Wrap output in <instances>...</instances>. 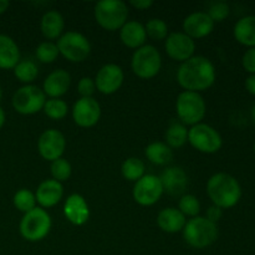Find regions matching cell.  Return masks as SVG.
I'll return each instance as SVG.
<instances>
[{"instance_id":"83f0119b","label":"cell","mask_w":255,"mask_h":255,"mask_svg":"<svg viewBox=\"0 0 255 255\" xmlns=\"http://www.w3.org/2000/svg\"><path fill=\"white\" fill-rule=\"evenodd\" d=\"M144 171H146V166L143 161L137 157H129L122 162L121 173L126 181L137 182L146 174Z\"/></svg>"},{"instance_id":"30bf717a","label":"cell","mask_w":255,"mask_h":255,"mask_svg":"<svg viewBox=\"0 0 255 255\" xmlns=\"http://www.w3.org/2000/svg\"><path fill=\"white\" fill-rule=\"evenodd\" d=\"M60 55L70 62H82L91 54V44L84 34L67 31L57 40Z\"/></svg>"},{"instance_id":"7c38bea8","label":"cell","mask_w":255,"mask_h":255,"mask_svg":"<svg viewBox=\"0 0 255 255\" xmlns=\"http://www.w3.org/2000/svg\"><path fill=\"white\" fill-rule=\"evenodd\" d=\"M66 149V138L59 129L50 128L42 132L37 139V152L45 161L61 158Z\"/></svg>"},{"instance_id":"f35d334b","label":"cell","mask_w":255,"mask_h":255,"mask_svg":"<svg viewBox=\"0 0 255 255\" xmlns=\"http://www.w3.org/2000/svg\"><path fill=\"white\" fill-rule=\"evenodd\" d=\"M222 217H223V209H221L219 207L212 204V206L207 209L206 218L209 219L211 222H213V223H218L222 219Z\"/></svg>"},{"instance_id":"6da1fadb","label":"cell","mask_w":255,"mask_h":255,"mask_svg":"<svg viewBox=\"0 0 255 255\" xmlns=\"http://www.w3.org/2000/svg\"><path fill=\"white\" fill-rule=\"evenodd\" d=\"M217 79L213 62L206 56L194 55L177 70V82L184 91L202 92L211 89Z\"/></svg>"},{"instance_id":"f546056e","label":"cell","mask_w":255,"mask_h":255,"mask_svg":"<svg viewBox=\"0 0 255 255\" xmlns=\"http://www.w3.org/2000/svg\"><path fill=\"white\" fill-rule=\"evenodd\" d=\"M42 111L49 119L60 121V120H64L69 114V105L61 99H49L45 102Z\"/></svg>"},{"instance_id":"d6a6232c","label":"cell","mask_w":255,"mask_h":255,"mask_svg":"<svg viewBox=\"0 0 255 255\" xmlns=\"http://www.w3.org/2000/svg\"><path fill=\"white\" fill-rule=\"evenodd\" d=\"M178 211L183 214L184 217H191L194 218L201 212V202L193 194H183L179 198L178 202Z\"/></svg>"},{"instance_id":"8992f818","label":"cell","mask_w":255,"mask_h":255,"mask_svg":"<svg viewBox=\"0 0 255 255\" xmlns=\"http://www.w3.org/2000/svg\"><path fill=\"white\" fill-rule=\"evenodd\" d=\"M52 221L46 209L36 207L22 216L19 224V232L27 242H40L49 236Z\"/></svg>"},{"instance_id":"7bdbcfd3","label":"cell","mask_w":255,"mask_h":255,"mask_svg":"<svg viewBox=\"0 0 255 255\" xmlns=\"http://www.w3.org/2000/svg\"><path fill=\"white\" fill-rule=\"evenodd\" d=\"M5 121H6V115H5L4 109L0 107V129H1L2 126L5 125Z\"/></svg>"},{"instance_id":"cb8c5ba5","label":"cell","mask_w":255,"mask_h":255,"mask_svg":"<svg viewBox=\"0 0 255 255\" xmlns=\"http://www.w3.org/2000/svg\"><path fill=\"white\" fill-rule=\"evenodd\" d=\"M20 60V50L15 40L0 34V69L12 70Z\"/></svg>"},{"instance_id":"603a6c76","label":"cell","mask_w":255,"mask_h":255,"mask_svg":"<svg viewBox=\"0 0 255 255\" xmlns=\"http://www.w3.org/2000/svg\"><path fill=\"white\" fill-rule=\"evenodd\" d=\"M65 29V19L57 10H49L45 12L40 21V30L47 41L59 40Z\"/></svg>"},{"instance_id":"4316f807","label":"cell","mask_w":255,"mask_h":255,"mask_svg":"<svg viewBox=\"0 0 255 255\" xmlns=\"http://www.w3.org/2000/svg\"><path fill=\"white\" fill-rule=\"evenodd\" d=\"M164 143L172 149H177L183 147L188 142V128L182 122L174 121L169 125L164 134Z\"/></svg>"},{"instance_id":"9a60e30c","label":"cell","mask_w":255,"mask_h":255,"mask_svg":"<svg viewBox=\"0 0 255 255\" xmlns=\"http://www.w3.org/2000/svg\"><path fill=\"white\" fill-rule=\"evenodd\" d=\"M125 74L117 64H106L97 71L95 77L96 90L102 95H114L121 89Z\"/></svg>"},{"instance_id":"f6af8a7d","label":"cell","mask_w":255,"mask_h":255,"mask_svg":"<svg viewBox=\"0 0 255 255\" xmlns=\"http://www.w3.org/2000/svg\"><path fill=\"white\" fill-rule=\"evenodd\" d=\"M1 97H2V90H1V86H0V101H1Z\"/></svg>"},{"instance_id":"b9f144b4","label":"cell","mask_w":255,"mask_h":255,"mask_svg":"<svg viewBox=\"0 0 255 255\" xmlns=\"http://www.w3.org/2000/svg\"><path fill=\"white\" fill-rule=\"evenodd\" d=\"M10 2L7 0H0V15L4 14L7 9H9Z\"/></svg>"},{"instance_id":"1f68e13d","label":"cell","mask_w":255,"mask_h":255,"mask_svg":"<svg viewBox=\"0 0 255 255\" xmlns=\"http://www.w3.org/2000/svg\"><path fill=\"white\" fill-rule=\"evenodd\" d=\"M144 30H146L147 37L154 40V41L166 40L168 36V25L164 20L158 19V17L148 20L147 24L144 25Z\"/></svg>"},{"instance_id":"ab89813d","label":"cell","mask_w":255,"mask_h":255,"mask_svg":"<svg viewBox=\"0 0 255 255\" xmlns=\"http://www.w3.org/2000/svg\"><path fill=\"white\" fill-rule=\"evenodd\" d=\"M153 4L154 2L152 0H132L129 1V5L137 10H148L149 7L153 6Z\"/></svg>"},{"instance_id":"bcb514c9","label":"cell","mask_w":255,"mask_h":255,"mask_svg":"<svg viewBox=\"0 0 255 255\" xmlns=\"http://www.w3.org/2000/svg\"><path fill=\"white\" fill-rule=\"evenodd\" d=\"M253 149H254V153H255V141H254V144H253Z\"/></svg>"},{"instance_id":"60d3db41","label":"cell","mask_w":255,"mask_h":255,"mask_svg":"<svg viewBox=\"0 0 255 255\" xmlns=\"http://www.w3.org/2000/svg\"><path fill=\"white\" fill-rule=\"evenodd\" d=\"M246 90L252 96H255V75H249L246 79Z\"/></svg>"},{"instance_id":"e0dca14e","label":"cell","mask_w":255,"mask_h":255,"mask_svg":"<svg viewBox=\"0 0 255 255\" xmlns=\"http://www.w3.org/2000/svg\"><path fill=\"white\" fill-rule=\"evenodd\" d=\"M64 214L65 218L74 226H84L90 218V208L86 199L79 193L69 196L64 203Z\"/></svg>"},{"instance_id":"7402d4cb","label":"cell","mask_w":255,"mask_h":255,"mask_svg":"<svg viewBox=\"0 0 255 255\" xmlns=\"http://www.w3.org/2000/svg\"><path fill=\"white\" fill-rule=\"evenodd\" d=\"M186 223V217L178 211V208H174V207L162 209L157 216V226L164 233H179V232L183 231Z\"/></svg>"},{"instance_id":"8fae6325","label":"cell","mask_w":255,"mask_h":255,"mask_svg":"<svg viewBox=\"0 0 255 255\" xmlns=\"http://www.w3.org/2000/svg\"><path fill=\"white\" fill-rule=\"evenodd\" d=\"M163 192L159 177L154 174H144L141 179L134 182L132 197L139 206L151 207L161 199Z\"/></svg>"},{"instance_id":"ac0fdd59","label":"cell","mask_w":255,"mask_h":255,"mask_svg":"<svg viewBox=\"0 0 255 255\" xmlns=\"http://www.w3.org/2000/svg\"><path fill=\"white\" fill-rule=\"evenodd\" d=\"M159 179L163 191L173 197H182L188 187V176L181 167H168L164 169Z\"/></svg>"},{"instance_id":"e575fe53","label":"cell","mask_w":255,"mask_h":255,"mask_svg":"<svg viewBox=\"0 0 255 255\" xmlns=\"http://www.w3.org/2000/svg\"><path fill=\"white\" fill-rule=\"evenodd\" d=\"M50 173H51L52 179L62 183V182H66L67 179H70V177L72 174V167L67 159L61 157V158L51 162Z\"/></svg>"},{"instance_id":"2e32d148","label":"cell","mask_w":255,"mask_h":255,"mask_svg":"<svg viewBox=\"0 0 255 255\" xmlns=\"http://www.w3.org/2000/svg\"><path fill=\"white\" fill-rule=\"evenodd\" d=\"M213 20L209 17L206 11H196L189 14L186 19L183 20L182 29L183 32L193 39L194 41L198 39L209 36L214 30Z\"/></svg>"},{"instance_id":"52a82bcc","label":"cell","mask_w":255,"mask_h":255,"mask_svg":"<svg viewBox=\"0 0 255 255\" xmlns=\"http://www.w3.org/2000/svg\"><path fill=\"white\" fill-rule=\"evenodd\" d=\"M131 69L139 79H153L162 69L161 54L153 45H143L139 49L134 50L131 59Z\"/></svg>"},{"instance_id":"4dcf8cb0","label":"cell","mask_w":255,"mask_h":255,"mask_svg":"<svg viewBox=\"0 0 255 255\" xmlns=\"http://www.w3.org/2000/svg\"><path fill=\"white\" fill-rule=\"evenodd\" d=\"M12 203L17 211L22 212V213H27V212L32 211L36 208V198H35V193H32L30 189L21 188L14 194L12 197Z\"/></svg>"},{"instance_id":"5b68a950","label":"cell","mask_w":255,"mask_h":255,"mask_svg":"<svg viewBox=\"0 0 255 255\" xmlns=\"http://www.w3.org/2000/svg\"><path fill=\"white\" fill-rule=\"evenodd\" d=\"M176 114L184 126L201 124L207 114V105L198 92L182 91L176 100Z\"/></svg>"},{"instance_id":"74e56055","label":"cell","mask_w":255,"mask_h":255,"mask_svg":"<svg viewBox=\"0 0 255 255\" xmlns=\"http://www.w3.org/2000/svg\"><path fill=\"white\" fill-rule=\"evenodd\" d=\"M242 66L249 75H255V47L247 49L242 56Z\"/></svg>"},{"instance_id":"44dd1931","label":"cell","mask_w":255,"mask_h":255,"mask_svg":"<svg viewBox=\"0 0 255 255\" xmlns=\"http://www.w3.org/2000/svg\"><path fill=\"white\" fill-rule=\"evenodd\" d=\"M120 39L125 46L129 49H139L146 45L147 34L144 30V25L136 20L127 21L124 26L120 29Z\"/></svg>"},{"instance_id":"484cf974","label":"cell","mask_w":255,"mask_h":255,"mask_svg":"<svg viewBox=\"0 0 255 255\" xmlns=\"http://www.w3.org/2000/svg\"><path fill=\"white\" fill-rule=\"evenodd\" d=\"M144 156L156 166H167L173 159V149L169 148L164 142L156 141L144 148Z\"/></svg>"},{"instance_id":"5bb4252c","label":"cell","mask_w":255,"mask_h":255,"mask_svg":"<svg viewBox=\"0 0 255 255\" xmlns=\"http://www.w3.org/2000/svg\"><path fill=\"white\" fill-rule=\"evenodd\" d=\"M164 49L173 61L182 64L194 56L196 41L187 36L183 31L171 32L164 41Z\"/></svg>"},{"instance_id":"8d00e7d4","label":"cell","mask_w":255,"mask_h":255,"mask_svg":"<svg viewBox=\"0 0 255 255\" xmlns=\"http://www.w3.org/2000/svg\"><path fill=\"white\" fill-rule=\"evenodd\" d=\"M96 91V85H95V80L89 76H85L80 79L79 84H77V92L81 97H92V95Z\"/></svg>"},{"instance_id":"836d02e7","label":"cell","mask_w":255,"mask_h":255,"mask_svg":"<svg viewBox=\"0 0 255 255\" xmlns=\"http://www.w3.org/2000/svg\"><path fill=\"white\" fill-rule=\"evenodd\" d=\"M35 55H36L37 60L42 64H52L59 57L60 52L55 42L46 40V41L37 45L36 50H35Z\"/></svg>"},{"instance_id":"d590c367","label":"cell","mask_w":255,"mask_h":255,"mask_svg":"<svg viewBox=\"0 0 255 255\" xmlns=\"http://www.w3.org/2000/svg\"><path fill=\"white\" fill-rule=\"evenodd\" d=\"M206 12L216 24V22L224 21L231 15V6L226 1H214L209 5Z\"/></svg>"},{"instance_id":"277c9868","label":"cell","mask_w":255,"mask_h":255,"mask_svg":"<svg viewBox=\"0 0 255 255\" xmlns=\"http://www.w3.org/2000/svg\"><path fill=\"white\" fill-rule=\"evenodd\" d=\"M94 15L102 29L117 31L128 21V6L122 0H102L95 5Z\"/></svg>"},{"instance_id":"4fadbf2b","label":"cell","mask_w":255,"mask_h":255,"mask_svg":"<svg viewBox=\"0 0 255 255\" xmlns=\"http://www.w3.org/2000/svg\"><path fill=\"white\" fill-rule=\"evenodd\" d=\"M72 120L82 128H91L101 119V106L94 97H80L72 106Z\"/></svg>"},{"instance_id":"ee69618b","label":"cell","mask_w":255,"mask_h":255,"mask_svg":"<svg viewBox=\"0 0 255 255\" xmlns=\"http://www.w3.org/2000/svg\"><path fill=\"white\" fill-rule=\"evenodd\" d=\"M252 117H253V120L255 121V105L253 106V109H252Z\"/></svg>"},{"instance_id":"d6986e66","label":"cell","mask_w":255,"mask_h":255,"mask_svg":"<svg viewBox=\"0 0 255 255\" xmlns=\"http://www.w3.org/2000/svg\"><path fill=\"white\" fill-rule=\"evenodd\" d=\"M64 197V187L62 183L55 181V179H45L37 187L35 192V198L36 203L39 204L40 208L47 209L52 208L56 204L60 203V201Z\"/></svg>"},{"instance_id":"9c48e42d","label":"cell","mask_w":255,"mask_h":255,"mask_svg":"<svg viewBox=\"0 0 255 255\" xmlns=\"http://www.w3.org/2000/svg\"><path fill=\"white\" fill-rule=\"evenodd\" d=\"M46 96L40 87L35 85H24L14 92L11 99L12 109L20 115L30 116L42 111Z\"/></svg>"},{"instance_id":"f1b7e54d","label":"cell","mask_w":255,"mask_h":255,"mask_svg":"<svg viewBox=\"0 0 255 255\" xmlns=\"http://www.w3.org/2000/svg\"><path fill=\"white\" fill-rule=\"evenodd\" d=\"M12 71L15 77L25 85H31V82H34L39 75L37 65L32 60H20Z\"/></svg>"},{"instance_id":"3957f363","label":"cell","mask_w":255,"mask_h":255,"mask_svg":"<svg viewBox=\"0 0 255 255\" xmlns=\"http://www.w3.org/2000/svg\"><path fill=\"white\" fill-rule=\"evenodd\" d=\"M183 239L194 249H206L218 239V226L206 217L197 216L187 221L183 231Z\"/></svg>"},{"instance_id":"ffe728a7","label":"cell","mask_w":255,"mask_h":255,"mask_svg":"<svg viewBox=\"0 0 255 255\" xmlns=\"http://www.w3.org/2000/svg\"><path fill=\"white\" fill-rule=\"evenodd\" d=\"M71 85V75L64 69H57L50 72L42 82V91L50 99H60L64 96Z\"/></svg>"},{"instance_id":"7a4b0ae2","label":"cell","mask_w":255,"mask_h":255,"mask_svg":"<svg viewBox=\"0 0 255 255\" xmlns=\"http://www.w3.org/2000/svg\"><path fill=\"white\" fill-rule=\"evenodd\" d=\"M206 189L213 206L223 211L236 207L243 196L238 179L226 172L214 173L207 182Z\"/></svg>"},{"instance_id":"d4e9b609","label":"cell","mask_w":255,"mask_h":255,"mask_svg":"<svg viewBox=\"0 0 255 255\" xmlns=\"http://www.w3.org/2000/svg\"><path fill=\"white\" fill-rule=\"evenodd\" d=\"M233 36L243 46L255 47V15H247L236 22Z\"/></svg>"},{"instance_id":"ba28073f","label":"cell","mask_w":255,"mask_h":255,"mask_svg":"<svg viewBox=\"0 0 255 255\" xmlns=\"http://www.w3.org/2000/svg\"><path fill=\"white\" fill-rule=\"evenodd\" d=\"M188 142L196 151L206 154L217 153L223 146L221 133L204 122L194 125L188 129Z\"/></svg>"}]
</instances>
